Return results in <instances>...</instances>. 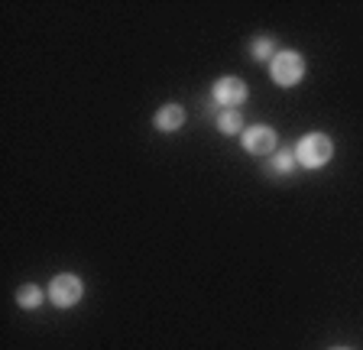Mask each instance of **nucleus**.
Instances as JSON below:
<instances>
[{"mask_svg":"<svg viewBox=\"0 0 363 350\" xmlns=\"http://www.w3.org/2000/svg\"><path fill=\"white\" fill-rule=\"evenodd\" d=\"M331 156H334V143L325 133H308L295 146V162H302L305 169H321L325 162H331Z\"/></svg>","mask_w":363,"mask_h":350,"instance_id":"1","label":"nucleus"},{"mask_svg":"<svg viewBox=\"0 0 363 350\" xmlns=\"http://www.w3.org/2000/svg\"><path fill=\"white\" fill-rule=\"evenodd\" d=\"M269 75L272 81L279 84V88H292V84L302 81L305 75V59L298 52H292V49H286V52H276L269 62Z\"/></svg>","mask_w":363,"mask_h":350,"instance_id":"2","label":"nucleus"},{"mask_svg":"<svg viewBox=\"0 0 363 350\" xmlns=\"http://www.w3.org/2000/svg\"><path fill=\"white\" fill-rule=\"evenodd\" d=\"M82 295H84V282L72 273L55 276L52 286H49V302H52L55 308H72V305L82 302Z\"/></svg>","mask_w":363,"mask_h":350,"instance_id":"3","label":"nucleus"},{"mask_svg":"<svg viewBox=\"0 0 363 350\" xmlns=\"http://www.w3.org/2000/svg\"><path fill=\"white\" fill-rule=\"evenodd\" d=\"M240 143H243V149H247L250 156H272V152H276V143H279V137H276V130L272 127L257 123V127L243 130Z\"/></svg>","mask_w":363,"mask_h":350,"instance_id":"4","label":"nucleus"},{"mask_svg":"<svg viewBox=\"0 0 363 350\" xmlns=\"http://www.w3.org/2000/svg\"><path fill=\"white\" fill-rule=\"evenodd\" d=\"M211 94H214V101H218V104L227 107V111H237V107L247 101V84H243L240 78L227 75V78H218V81H214Z\"/></svg>","mask_w":363,"mask_h":350,"instance_id":"5","label":"nucleus"},{"mask_svg":"<svg viewBox=\"0 0 363 350\" xmlns=\"http://www.w3.org/2000/svg\"><path fill=\"white\" fill-rule=\"evenodd\" d=\"M152 123H156V130H162V133H172V130H179L182 123H185V111H182L179 104H166L156 111Z\"/></svg>","mask_w":363,"mask_h":350,"instance_id":"6","label":"nucleus"},{"mask_svg":"<svg viewBox=\"0 0 363 350\" xmlns=\"http://www.w3.org/2000/svg\"><path fill=\"white\" fill-rule=\"evenodd\" d=\"M214 123H218V130L224 133V137H237V133H243V117L237 114V111H220Z\"/></svg>","mask_w":363,"mask_h":350,"instance_id":"7","label":"nucleus"},{"mask_svg":"<svg viewBox=\"0 0 363 350\" xmlns=\"http://www.w3.org/2000/svg\"><path fill=\"white\" fill-rule=\"evenodd\" d=\"M16 305L20 308H39L43 305V289L39 286H20L16 289Z\"/></svg>","mask_w":363,"mask_h":350,"instance_id":"8","label":"nucleus"},{"mask_svg":"<svg viewBox=\"0 0 363 350\" xmlns=\"http://www.w3.org/2000/svg\"><path fill=\"white\" fill-rule=\"evenodd\" d=\"M292 166H295V152H289V149H276L269 156V169L276 175H289L292 172Z\"/></svg>","mask_w":363,"mask_h":350,"instance_id":"9","label":"nucleus"},{"mask_svg":"<svg viewBox=\"0 0 363 350\" xmlns=\"http://www.w3.org/2000/svg\"><path fill=\"white\" fill-rule=\"evenodd\" d=\"M250 55H253V59H269V55H272V39H269V36L253 39V46H250Z\"/></svg>","mask_w":363,"mask_h":350,"instance_id":"10","label":"nucleus"},{"mask_svg":"<svg viewBox=\"0 0 363 350\" xmlns=\"http://www.w3.org/2000/svg\"><path fill=\"white\" fill-rule=\"evenodd\" d=\"M331 350H347V347H331Z\"/></svg>","mask_w":363,"mask_h":350,"instance_id":"11","label":"nucleus"}]
</instances>
